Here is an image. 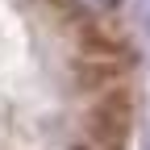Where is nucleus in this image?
<instances>
[{
    "label": "nucleus",
    "instance_id": "obj_1",
    "mask_svg": "<svg viewBox=\"0 0 150 150\" xmlns=\"http://www.w3.org/2000/svg\"><path fill=\"white\" fill-rule=\"evenodd\" d=\"M129 129H134V92H129V83L96 92L88 112H83V138L121 150L125 138H129Z\"/></svg>",
    "mask_w": 150,
    "mask_h": 150
},
{
    "label": "nucleus",
    "instance_id": "obj_2",
    "mask_svg": "<svg viewBox=\"0 0 150 150\" xmlns=\"http://www.w3.org/2000/svg\"><path fill=\"white\" fill-rule=\"evenodd\" d=\"M75 42L79 50L75 54H104V59H134V38L129 29L117 21V17H104L100 8L88 13L79 29H75Z\"/></svg>",
    "mask_w": 150,
    "mask_h": 150
}]
</instances>
